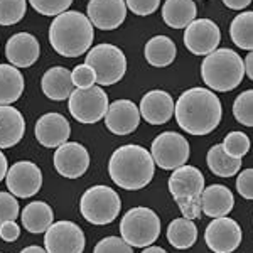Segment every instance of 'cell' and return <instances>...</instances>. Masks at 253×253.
Listing matches in <instances>:
<instances>
[{
    "instance_id": "obj_38",
    "label": "cell",
    "mask_w": 253,
    "mask_h": 253,
    "mask_svg": "<svg viewBox=\"0 0 253 253\" xmlns=\"http://www.w3.org/2000/svg\"><path fill=\"white\" fill-rule=\"evenodd\" d=\"M175 203H177L179 210H181L182 218L191 219V221L201 218V198H179L175 199Z\"/></svg>"
},
{
    "instance_id": "obj_30",
    "label": "cell",
    "mask_w": 253,
    "mask_h": 253,
    "mask_svg": "<svg viewBox=\"0 0 253 253\" xmlns=\"http://www.w3.org/2000/svg\"><path fill=\"white\" fill-rule=\"evenodd\" d=\"M230 36L240 49L253 51V10L240 12L231 20Z\"/></svg>"
},
{
    "instance_id": "obj_20",
    "label": "cell",
    "mask_w": 253,
    "mask_h": 253,
    "mask_svg": "<svg viewBox=\"0 0 253 253\" xmlns=\"http://www.w3.org/2000/svg\"><path fill=\"white\" fill-rule=\"evenodd\" d=\"M205 191V175L194 166H182L172 170L169 177V193L174 199L201 198Z\"/></svg>"
},
{
    "instance_id": "obj_9",
    "label": "cell",
    "mask_w": 253,
    "mask_h": 253,
    "mask_svg": "<svg viewBox=\"0 0 253 253\" xmlns=\"http://www.w3.org/2000/svg\"><path fill=\"white\" fill-rule=\"evenodd\" d=\"M150 154L156 162L164 170H175L179 167L186 166L187 159L191 156L189 142L184 135L177 132H162L152 140Z\"/></svg>"
},
{
    "instance_id": "obj_7",
    "label": "cell",
    "mask_w": 253,
    "mask_h": 253,
    "mask_svg": "<svg viewBox=\"0 0 253 253\" xmlns=\"http://www.w3.org/2000/svg\"><path fill=\"white\" fill-rule=\"evenodd\" d=\"M84 64L95 69L98 86H112L126 73V58L124 51L113 44H98L91 47Z\"/></svg>"
},
{
    "instance_id": "obj_23",
    "label": "cell",
    "mask_w": 253,
    "mask_h": 253,
    "mask_svg": "<svg viewBox=\"0 0 253 253\" xmlns=\"http://www.w3.org/2000/svg\"><path fill=\"white\" fill-rule=\"evenodd\" d=\"M41 88H42V93L49 100H54V101L68 100L71 96V93L75 91L71 71L63 66L49 68L42 75Z\"/></svg>"
},
{
    "instance_id": "obj_45",
    "label": "cell",
    "mask_w": 253,
    "mask_h": 253,
    "mask_svg": "<svg viewBox=\"0 0 253 253\" xmlns=\"http://www.w3.org/2000/svg\"><path fill=\"white\" fill-rule=\"evenodd\" d=\"M20 253H47L46 248H41L38 245H31V247H26L24 250H20Z\"/></svg>"
},
{
    "instance_id": "obj_22",
    "label": "cell",
    "mask_w": 253,
    "mask_h": 253,
    "mask_svg": "<svg viewBox=\"0 0 253 253\" xmlns=\"http://www.w3.org/2000/svg\"><path fill=\"white\" fill-rule=\"evenodd\" d=\"M235 206L233 193L226 186L221 184H211L205 187L201 194V208L203 213L210 218H224L228 213H231Z\"/></svg>"
},
{
    "instance_id": "obj_43",
    "label": "cell",
    "mask_w": 253,
    "mask_h": 253,
    "mask_svg": "<svg viewBox=\"0 0 253 253\" xmlns=\"http://www.w3.org/2000/svg\"><path fill=\"white\" fill-rule=\"evenodd\" d=\"M245 73L248 75V78L253 81V51H250L245 58Z\"/></svg>"
},
{
    "instance_id": "obj_1",
    "label": "cell",
    "mask_w": 253,
    "mask_h": 253,
    "mask_svg": "<svg viewBox=\"0 0 253 253\" xmlns=\"http://www.w3.org/2000/svg\"><path fill=\"white\" fill-rule=\"evenodd\" d=\"M177 125L191 135H208L221 122V101L211 89H186L175 101L174 110Z\"/></svg>"
},
{
    "instance_id": "obj_24",
    "label": "cell",
    "mask_w": 253,
    "mask_h": 253,
    "mask_svg": "<svg viewBox=\"0 0 253 253\" xmlns=\"http://www.w3.org/2000/svg\"><path fill=\"white\" fill-rule=\"evenodd\" d=\"M20 221L29 233H46L49 226L54 223V213H52V208L47 203L32 201L22 210Z\"/></svg>"
},
{
    "instance_id": "obj_31",
    "label": "cell",
    "mask_w": 253,
    "mask_h": 253,
    "mask_svg": "<svg viewBox=\"0 0 253 253\" xmlns=\"http://www.w3.org/2000/svg\"><path fill=\"white\" fill-rule=\"evenodd\" d=\"M27 12L26 0H0V26H15Z\"/></svg>"
},
{
    "instance_id": "obj_33",
    "label": "cell",
    "mask_w": 253,
    "mask_h": 253,
    "mask_svg": "<svg viewBox=\"0 0 253 253\" xmlns=\"http://www.w3.org/2000/svg\"><path fill=\"white\" fill-rule=\"evenodd\" d=\"M223 149L230 157L242 159L250 150V138L243 132H230L223 140Z\"/></svg>"
},
{
    "instance_id": "obj_36",
    "label": "cell",
    "mask_w": 253,
    "mask_h": 253,
    "mask_svg": "<svg viewBox=\"0 0 253 253\" xmlns=\"http://www.w3.org/2000/svg\"><path fill=\"white\" fill-rule=\"evenodd\" d=\"M93 253H133V248L118 236H107L96 243Z\"/></svg>"
},
{
    "instance_id": "obj_14",
    "label": "cell",
    "mask_w": 253,
    "mask_h": 253,
    "mask_svg": "<svg viewBox=\"0 0 253 253\" xmlns=\"http://www.w3.org/2000/svg\"><path fill=\"white\" fill-rule=\"evenodd\" d=\"M54 167L63 177L78 179L89 167V154L86 147L78 142H66L54 152Z\"/></svg>"
},
{
    "instance_id": "obj_15",
    "label": "cell",
    "mask_w": 253,
    "mask_h": 253,
    "mask_svg": "<svg viewBox=\"0 0 253 253\" xmlns=\"http://www.w3.org/2000/svg\"><path fill=\"white\" fill-rule=\"evenodd\" d=\"M86 12L93 27L101 31H113L124 24L126 17V3L125 0H89Z\"/></svg>"
},
{
    "instance_id": "obj_8",
    "label": "cell",
    "mask_w": 253,
    "mask_h": 253,
    "mask_svg": "<svg viewBox=\"0 0 253 253\" xmlns=\"http://www.w3.org/2000/svg\"><path fill=\"white\" fill-rule=\"evenodd\" d=\"M68 108L73 118L80 124H96L108 113V95L101 86L86 89L76 88L69 96Z\"/></svg>"
},
{
    "instance_id": "obj_11",
    "label": "cell",
    "mask_w": 253,
    "mask_h": 253,
    "mask_svg": "<svg viewBox=\"0 0 253 253\" xmlns=\"http://www.w3.org/2000/svg\"><path fill=\"white\" fill-rule=\"evenodd\" d=\"M5 184L10 194L15 198L27 199L36 196L42 186V172L38 164L31 161H19L10 166L5 175Z\"/></svg>"
},
{
    "instance_id": "obj_12",
    "label": "cell",
    "mask_w": 253,
    "mask_h": 253,
    "mask_svg": "<svg viewBox=\"0 0 253 253\" xmlns=\"http://www.w3.org/2000/svg\"><path fill=\"white\" fill-rule=\"evenodd\" d=\"M242 228L235 219L216 218L206 226L205 242L213 253H233L242 243Z\"/></svg>"
},
{
    "instance_id": "obj_42",
    "label": "cell",
    "mask_w": 253,
    "mask_h": 253,
    "mask_svg": "<svg viewBox=\"0 0 253 253\" xmlns=\"http://www.w3.org/2000/svg\"><path fill=\"white\" fill-rule=\"evenodd\" d=\"M223 3L231 10H243L252 3V0H223Z\"/></svg>"
},
{
    "instance_id": "obj_4",
    "label": "cell",
    "mask_w": 253,
    "mask_h": 253,
    "mask_svg": "<svg viewBox=\"0 0 253 253\" xmlns=\"http://www.w3.org/2000/svg\"><path fill=\"white\" fill-rule=\"evenodd\" d=\"M245 61L233 49H216L201 64V78L211 91H231L243 81Z\"/></svg>"
},
{
    "instance_id": "obj_35",
    "label": "cell",
    "mask_w": 253,
    "mask_h": 253,
    "mask_svg": "<svg viewBox=\"0 0 253 253\" xmlns=\"http://www.w3.org/2000/svg\"><path fill=\"white\" fill-rule=\"evenodd\" d=\"M19 216V203L14 194L0 191V224L15 221Z\"/></svg>"
},
{
    "instance_id": "obj_2",
    "label": "cell",
    "mask_w": 253,
    "mask_h": 253,
    "mask_svg": "<svg viewBox=\"0 0 253 253\" xmlns=\"http://www.w3.org/2000/svg\"><path fill=\"white\" fill-rule=\"evenodd\" d=\"M156 162L152 154L142 145L128 144L118 147L108 162L112 181L122 189L138 191L152 181Z\"/></svg>"
},
{
    "instance_id": "obj_16",
    "label": "cell",
    "mask_w": 253,
    "mask_h": 253,
    "mask_svg": "<svg viewBox=\"0 0 253 253\" xmlns=\"http://www.w3.org/2000/svg\"><path fill=\"white\" fill-rule=\"evenodd\" d=\"M34 133L38 142L47 149H58L66 144L71 135V125L61 113H46L36 122Z\"/></svg>"
},
{
    "instance_id": "obj_32",
    "label": "cell",
    "mask_w": 253,
    "mask_h": 253,
    "mask_svg": "<svg viewBox=\"0 0 253 253\" xmlns=\"http://www.w3.org/2000/svg\"><path fill=\"white\" fill-rule=\"evenodd\" d=\"M233 115L242 125L253 126V89H247L235 98Z\"/></svg>"
},
{
    "instance_id": "obj_10",
    "label": "cell",
    "mask_w": 253,
    "mask_h": 253,
    "mask_svg": "<svg viewBox=\"0 0 253 253\" xmlns=\"http://www.w3.org/2000/svg\"><path fill=\"white\" fill-rule=\"evenodd\" d=\"M47 253H83L84 233L73 221H56L44 233Z\"/></svg>"
},
{
    "instance_id": "obj_17",
    "label": "cell",
    "mask_w": 253,
    "mask_h": 253,
    "mask_svg": "<svg viewBox=\"0 0 253 253\" xmlns=\"http://www.w3.org/2000/svg\"><path fill=\"white\" fill-rule=\"evenodd\" d=\"M142 118L150 125H164L172 118L175 103L172 96L164 89H150L145 93L138 105Z\"/></svg>"
},
{
    "instance_id": "obj_3",
    "label": "cell",
    "mask_w": 253,
    "mask_h": 253,
    "mask_svg": "<svg viewBox=\"0 0 253 253\" xmlns=\"http://www.w3.org/2000/svg\"><path fill=\"white\" fill-rule=\"evenodd\" d=\"M95 39V27L88 15L66 10L52 20L49 27V42L64 58H78L89 51Z\"/></svg>"
},
{
    "instance_id": "obj_29",
    "label": "cell",
    "mask_w": 253,
    "mask_h": 253,
    "mask_svg": "<svg viewBox=\"0 0 253 253\" xmlns=\"http://www.w3.org/2000/svg\"><path fill=\"white\" fill-rule=\"evenodd\" d=\"M206 162L210 170L218 177H233L235 174L240 172V167H242V159L230 157L224 152L223 145H213L208 150Z\"/></svg>"
},
{
    "instance_id": "obj_40",
    "label": "cell",
    "mask_w": 253,
    "mask_h": 253,
    "mask_svg": "<svg viewBox=\"0 0 253 253\" xmlns=\"http://www.w3.org/2000/svg\"><path fill=\"white\" fill-rule=\"evenodd\" d=\"M236 191L245 199L253 201V169H245L236 177Z\"/></svg>"
},
{
    "instance_id": "obj_27",
    "label": "cell",
    "mask_w": 253,
    "mask_h": 253,
    "mask_svg": "<svg viewBox=\"0 0 253 253\" xmlns=\"http://www.w3.org/2000/svg\"><path fill=\"white\" fill-rule=\"evenodd\" d=\"M24 76L12 64H0V105H12L24 93Z\"/></svg>"
},
{
    "instance_id": "obj_39",
    "label": "cell",
    "mask_w": 253,
    "mask_h": 253,
    "mask_svg": "<svg viewBox=\"0 0 253 253\" xmlns=\"http://www.w3.org/2000/svg\"><path fill=\"white\" fill-rule=\"evenodd\" d=\"M125 3L135 15H150L159 9L161 0H125Z\"/></svg>"
},
{
    "instance_id": "obj_25",
    "label": "cell",
    "mask_w": 253,
    "mask_h": 253,
    "mask_svg": "<svg viewBox=\"0 0 253 253\" xmlns=\"http://www.w3.org/2000/svg\"><path fill=\"white\" fill-rule=\"evenodd\" d=\"M175 54H177V47H175L174 41L167 36H154L144 47L147 63L156 68H166L172 64Z\"/></svg>"
},
{
    "instance_id": "obj_26",
    "label": "cell",
    "mask_w": 253,
    "mask_h": 253,
    "mask_svg": "<svg viewBox=\"0 0 253 253\" xmlns=\"http://www.w3.org/2000/svg\"><path fill=\"white\" fill-rule=\"evenodd\" d=\"M162 19L172 29H186L196 20V3L193 0H166L162 5Z\"/></svg>"
},
{
    "instance_id": "obj_13",
    "label": "cell",
    "mask_w": 253,
    "mask_h": 253,
    "mask_svg": "<svg viewBox=\"0 0 253 253\" xmlns=\"http://www.w3.org/2000/svg\"><path fill=\"white\" fill-rule=\"evenodd\" d=\"M221 41V31L211 19H196L186 27L184 46L196 56H208L216 51Z\"/></svg>"
},
{
    "instance_id": "obj_44",
    "label": "cell",
    "mask_w": 253,
    "mask_h": 253,
    "mask_svg": "<svg viewBox=\"0 0 253 253\" xmlns=\"http://www.w3.org/2000/svg\"><path fill=\"white\" fill-rule=\"evenodd\" d=\"M7 172H9V162H7V157L3 156L2 150H0V181L5 179Z\"/></svg>"
},
{
    "instance_id": "obj_34",
    "label": "cell",
    "mask_w": 253,
    "mask_h": 253,
    "mask_svg": "<svg viewBox=\"0 0 253 253\" xmlns=\"http://www.w3.org/2000/svg\"><path fill=\"white\" fill-rule=\"evenodd\" d=\"M32 9L38 10L42 15H56L66 12L73 0H29Z\"/></svg>"
},
{
    "instance_id": "obj_6",
    "label": "cell",
    "mask_w": 253,
    "mask_h": 253,
    "mask_svg": "<svg viewBox=\"0 0 253 253\" xmlns=\"http://www.w3.org/2000/svg\"><path fill=\"white\" fill-rule=\"evenodd\" d=\"M122 210L120 196L115 189L103 184L91 186L84 191L80 201V211L88 223L105 226L115 221Z\"/></svg>"
},
{
    "instance_id": "obj_46",
    "label": "cell",
    "mask_w": 253,
    "mask_h": 253,
    "mask_svg": "<svg viewBox=\"0 0 253 253\" xmlns=\"http://www.w3.org/2000/svg\"><path fill=\"white\" fill-rule=\"evenodd\" d=\"M142 253H167V252L161 247H154V245H150V247L144 248V252Z\"/></svg>"
},
{
    "instance_id": "obj_5",
    "label": "cell",
    "mask_w": 253,
    "mask_h": 253,
    "mask_svg": "<svg viewBox=\"0 0 253 253\" xmlns=\"http://www.w3.org/2000/svg\"><path fill=\"white\" fill-rule=\"evenodd\" d=\"M120 235L132 248H147L161 235V218L150 208H132L122 218Z\"/></svg>"
},
{
    "instance_id": "obj_41",
    "label": "cell",
    "mask_w": 253,
    "mask_h": 253,
    "mask_svg": "<svg viewBox=\"0 0 253 253\" xmlns=\"http://www.w3.org/2000/svg\"><path fill=\"white\" fill-rule=\"evenodd\" d=\"M20 236V226L15 221H7L0 224V238L7 243H14Z\"/></svg>"
},
{
    "instance_id": "obj_19",
    "label": "cell",
    "mask_w": 253,
    "mask_h": 253,
    "mask_svg": "<svg viewBox=\"0 0 253 253\" xmlns=\"http://www.w3.org/2000/svg\"><path fill=\"white\" fill-rule=\"evenodd\" d=\"M39 41L29 32H17L5 44V58L15 68H31L39 59Z\"/></svg>"
},
{
    "instance_id": "obj_18",
    "label": "cell",
    "mask_w": 253,
    "mask_h": 253,
    "mask_svg": "<svg viewBox=\"0 0 253 253\" xmlns=\"http://www.w3.org/2000/svg\"><path fill=\"white\" fill-rule=\"evenodd\" d=\"M140 110L130 100H117L110 103L105 125L115 135H128L140 124Z\"/></svg>"
},
{
    "instance_id": "obj_21",
    "label": "cell",
    "mask_w": 253,
    "mask_h": 253,
    "mask_svg": "<svg viewBox=\"0 0 253 253\" xmlns=\"http://www.w3.org/2000/svg\"><path fill=\"white\" fill-rule=\"evenodd\" d=\"M26 120L12 105H0V149H10L22 140Z\"/></svg>"
},
{
    "instance_id": "obj_37",
    "label": "cell",
    "mask_w": 253,
    "mask_h": 253,
    "mask_svg": "<svg viewBox=\"0 0 253 253\" xmlns=\"http://www.w3.org/2000/svg\"><path fill=\"white\" fill-rule=\"evenodd\" d=\"M71 78H73V84L80 89H86L95 86L96 83V73L95 69L88 64H78L75 69L71 71Z\"/></svg>"
},
{
    "instance_id": "obj_28",
    "label": "cell",
    "mask_w": 253,
    "mask_h": 253,
    "mask_svg": "<svg viewBox=\"0 0 253 253\" xmlns=\"http://www.w3.org/2000/svg\"><path fill=\"white\" fill-rule=\"evenodd\" d=\"M198 240V226L186 218H175L167 226V242L177 250L191 248Z\"/></svg>"
}]
</instances>
